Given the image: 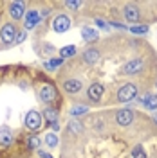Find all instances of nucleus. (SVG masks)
<instances>
[{
	"mask_svg": "<svg viewBox=\"0 0 157 158\" xmlns=\"http://www.w3.org/2000/svg\"><path fill=\"white\" fill-rule=\"evenodd\" d=\"M70 131H72V129H74V131H79V129H81V124H78V122H70Z\"/></svg>",
	"mask_w": 157,
	"mask_h": 158,
	"instance_id": "nucleus-26",
	"label": "nucleus"
},
{
	"mask_svg": "<svg viewBox=\"0 0 157 158\" xmlns=\"http://www.w3.org/2000/svg\"><path fill=\"white\" fill-rule=\"evenodd\" d=\"M130 32H134V34H146L148 32V27L146 25H134V27H128Z\"/></svg>",
	"mask_w": 157,
	"mask_h": 158,
	"instance_id": "nucleus-21",
	"label": "nucleus"
},
{
	"mask_svg": "<svg viewBox=\"0 0 157 158\" xmlns=\"http://www.w3.org/2000/svg\"><path fill=\"white\" fill-rule=\"evenodd\" d=\"M134 120V111L132 110H121L118 111V124L119 126H128Z\"/></svg>",
	"mask_w": 157,
	"mask_h": 158,
	"instance_id": "nucleus-7",
	"label": "nucleus"
},
{
	"mask_svg": "<svg viewBox=\"0 0 157 158\" xmlns=\"http://www.w3.org/2000/svg\"><path fill=\"white\" fill-rule=\"evenodd\" d=\"M61 61H63V59H61V58H54V59H49V61L45 63V69H47V70H54V69H56V67H60V65H61Z\"/></svg>",
	"mask_w": 157,
	"mask_h": 158,
	"instance_id": "nucleus-19",
	"label": "nucleus"
},
{
	"mask_svg": "<svg viewBox=\"0 0 157 158\" xmlns=\"http://www.w3.org/2000/svg\"><path fill=\"white\" fill-rule=\"evenodd\" d=\"M40 156H42V158H52L51 155H47V153H40Z\"/></svg>",
	"mask_w": 157,
	"mask_h": 158,
	"instance_id": "nucleus-29",
	"label": "nucleus"
},
{
	"mask_svg": "<svg viewBox=\"0 0 157 158\" xmlns=\"http://www.w3.org/2000/svg\"><path fill=\"white\" fill-rule=\"evenodd\" d=\"M38 144H40V138L38 137L27 138V146H29V148H38Z\"/></svg>",
	"mask_w": 157,
	"mask_h": 158,
	"instance_id": "nucleus-24",
	"label": "nucleus"
},
{
	"mask_svg": "<svg viewBox=\"0 0 157 158\" xmlns=\"http://www.w3.org/2000/svg\"><path fill=\"white\" fill-rule=\"evenodd\" d=\"M70 113H72L74 117H79V115L87 113V108H85V106H74V108L70 110Z\"/></svg>",
	"mask_w": 157,
	"mask_h": 158,
	"instance_id": "nucleus-23",
	"label": "nucleus"
},
{
	"mask_svg": "<svg viewBox=\"0 0 157 158\" xmlns=\"http://www.w3.org/2000/svg\"><path fill=\"white\" fill-rule=\"evenodd\" d=\"M40 126H42V117H40V113L34 111V110H31L29 113L25 115V128L29 129V131H38Z\"/></svg>",
	"mask_w": 157,
	"mask_h": 158,
	"instance_id": "nucleus-2",
	"label": "nucleus"
},
{
	"mask_svg": "<svg viewBox=\"0 0 157 158\" xmlns=\"http://www.w3.org/2000/svg\"><path fill=\"white\" fill-rule=\"evenodd\" d=\"M143 67H145V63L141 59H132L123 67V74H137V72L143 70Z\"/></svg>",
	"mask_w": 157,
	"mask_h": 158,
	"instance_id": "nucleus-5",
	"label": "nucleus"
},
{
	"mask_svg": "<svg viewBox=\"0 0 157 158\" xmlns=\"http://www.w3.org/2000/svg\"><path fill=\"white\" fill-rule=\"evenodd\" d=\"M139 16H141V15H139V9L136 7V6H132V4H130V6L125 7V18H127L128 22H132V23H134V22H137V20H139Z\"/></svg>",
	"mask_w": 157,
	"mask_h": 158,
	"instance_id": "nucleus-12",
	"label": "nucleus"
},
{
	"mask_svg": "<svg viewBox=\"0 0 157 158\" xmlns=\"http://www.w3.org/2000/svg\"><path fill=\"white\" fill-rule=\"evenodd\" d=\"M43 113H45V118H47V122H49L51 128L58 129V111L52 110V108H49V110H45Z\"/></svg>",
	"mask_w": 157,
	"mask_h": 158,
	"instance_id": "nucleus-11",
	"label": "nucleus"
},
{
	"mask_svg": "<svg viewBox=\"0 0 157 158\" xmlns=\"http://www.w3.org/2000/svg\"><path fill=\"white\" fill-rule=\"evenodd\" d=\"M45 142H47L49 148H56V144H58V137H56L54 133H49V135L45 137Z\"/></svg>",
	"mask_w": 157,
	"mask_h": 158,
	"instance_id": "nucleus-22",
	"label": "nucleus"
},
{
	"mask_svg": "<svg viewBox=\"0 0 157 158\" xmlns=\"http://www.w3.org/2000/svg\"><path fill=\"white\" fill-rule=\"evenodd\" d=\"M38 22H40V13L38 11H29V13L25 15V27H27V29H33Z\"/></svg>",
	"mask_w": 157,
	"mask_h": 158,
	"instance_id": "nucleus-14",
	"label": "nucleus"
},
{
	"mask_svg": "<svg viewBox=\"0 0 157 158\" xmlns=\"http://www.w3.org/2000/svg\"><path fill=\"white\" fill-rule=\"evenodd\" d=\"M83 59H85L87 63H96V61L99 59V52L96 49H88V50H85Z\"/></svg>",
	"mask_w": 157,
	"mask_h": 158,
	"instance_id": "nucleus-16",
	"label": "nucleus"
},
{
	"mask_svg": "<svg viewBox=\"0 0 157 158\" xmlns=\"http://www.w3.org/2000/svg\"><path fill=\"white\" fill-rule=\"evenodd\" d=\"M40 99L43 101V102H54L56 101V88L52 86V85H43L42 88H40Z\"/></svg>",
	"mask_w": 157,
	"mask_h": 158,
	"instance_id": "nucleus-3",
	"label": "nucleus"
},
{
	"mask_svg": "<svg viewBox=\"0 0 157 158\" xmlns=\"http://www.w3.org/2000/svg\"><path fill=\"white\" fill-rule=\"evenodd\" d=\"M88 97L92 99V101H99V99L103 97V85H99V83L90 85V88H88Z\"/></svg>",
	"mask_w": 157,
	"mask_h": 158,
	"instance_id": "nucleus-10",
	"label": "nucleus"
},
{
	"mask_svg": "<svg viewBox=\"0 0 157 158\" xmlns=\"http://www.w3.org/2000/svg\"><path fill=\"white\" fill-rule=\"evenodd\" d=\"M0 38L4 43H13L15 38H16V29H15V25H11V23H6L2 31H0Z\"/></svg>",
	"mask_w": 157,
	"mask_h": 158,
	"instance_id": "nucleus-4",
	"label": "nucleus"
},
{
	"mask_svg": "<svg viewBox=\"0 0 157 158\" xmlns=\"http://www.w3.org/2000/svg\"><path fill=\"white\" fill-rule=\"evenodd\" d=\"M11 142H13V133H11V129L2 128L0 129V146L7 148V146H11Z\"/></svg>",
	"mask_w": 157,
	"mask_h": 158,
	"instance_id": "nucleus-13",
	"label": "nucleus"
},
{
	"mask_svg": "<svg viewBox=\"0 0 157 158\" xmlns=\"http://www.w3.org/2000/svg\"><path fill=\"white\" fill-rule=\"evenodd\" d=\"M141 102H143L148 110H155L157 108V95H150V94H146V95H143Z\"/></svg>",
	"mask_w": 157,
	"mask_h": 158,
	"instance_id": "nucleus-15",
	"label": "nucleus"
},
{
	"mask_svg": "<svg viewBox=\"0 0 157 158\" xmlns=\"http://www.w3.org/2000/svg\"><path fill=\"white\" fill-rule=\"evenodd\" d=\"M63 90L69 92V94H76V92L81 90V81H78V79H67L63 83Z\"/></svg>",
	"mask_w": 157,
	"mask_h": 158,
	"instance_id": "nucleus-9",
	"label": "nucleus"
},
{
	"mask_svg": "<svg viewBox=\"0 0 157 158\" xmlns=\"http://www.w3.org/2000/svg\"><path fill=\"white\" fill-rule=\"evenodd\" d=\"M74 54H76V47H74V45H67V47H63V49L60 50L61 59L63 58H70V56H74Z\"/></svg>",
	"mask_w": 157,
	"mask_h": 158,
	"instance_id": "nucleus-18",
	"label": "nucleus"
},
{
	"mask_svg": "<svg viewBox=\"0 0 157 158\" xmlns=\"http://www.w3.org/2000/svg\"><path fill=\"white\" fill-rule=\"evenodd\" d=\"M24 38H25V34H24V32H22V34H18V36H16V43L24 41Z\"/></svg>",
	"mask_w": 157,
	"mask_h": 158,
	"instance_id": "nucleus-27",
	"label": "nucleus"
},
{
	"mask_svg": "<svg viewBox=\"0 0 157 158\" xmlns=\"http://www.w3.org/2000/svg\"><path fill=\"white\" fill-rule=\"evenodd\" d=\"M70 27V20L67 16H58V18L52 22V29L56 32H65Z\"/></svg>",
	"mask_w": 157,
	"mask_h": 158,
	"instance_id": "nucleus-6",
	"label": "nucleus"
},
{
	"mask_svg": "<svg viewBox=\"0 0 157 158\" xmlns=\"http://www.w3.org/2000/svg\"><path fill=\"white\" fill-rule=\"evenodd\" d=\"M132 156L134 158H146V151L143 149V146H136L132 151Z\"/></svg>",
	"mask_w": 157,
	"mask_h": 158,
	"instance_id": "nucleus-20",
	"label": "nucleus"
},
{
	"mask_svg": "<svg viewBox=\"0 0 157 158\" xmlns=\"http://www.w3.org/2000/svg\"><path fill=\"white\" fill-rule=\"evenodd\" d=\"M96 23H98L99 27H107V22H103V20H96Z\"/></svg>",
	"mask_w": 157,
	"mask_h": 158,
	"instance_id": "nucleus-28",
	"label": "nucleus"
},
{
	"mask_svg": "<svg viewBox=\"0 0 157 158\" xmlns=\"http://www.w3.org/2000/svg\"><path fill=\"white\" fill-rule=\"evenodd\" d=\"M81 36H83V40L85 41H96L98 40V32L94 29H88V27H85V29L81 31Z\"/></svg>",
	"mask_w": 157,
	"mask_h": 158,
	"instance_id": "nucleus-17",
	"label": "nucleus"
},
{
	"mask_svg": "<svg viewBox=\"0 0 157 158\" xmlns=\"http://www.w3.org/2000/svg\"><path fill=\"white\" fill-rule=\"evenodd\" d=\"M136 95H137V86H136V85H132V83L123 85L121 90L118 92V99L121 101V102H128V101L136 99Z\"/></svg>",
	"mask_w": 157,
	"mask_h": 158,
	"instance_id": "nucleus-1",
	"label": "nucleus"
},
{
	"mask_svg": "<svg viewBox=\"0 0 157 158\" xmlns=\"http://www.w3.org/2000/svg\"><path fill=\"white\" fill-rule=\"evenodd\" d=\"M24 13H25V11H24V4H22V2H13V4L9 6V15L15 20L22 18V16H24Z\"/></svg>",
	"mask_w": 157,
	"mask_h": 158,
	"instance_id": "nucleus-8",
	"label": "nucleus"
},
{
	"mask_svg": "<svg viewBox=\"0 0 157 158\" xmlns=\"http://www.w3.org/2000/svg\"><path fill=\"white\" fill-rule=\"evenodd\" d=\"M65 6H67L69 9H78L79 6H81V2H65Z\"/></svg>",
	"mask_w": 157,
	"mask_h": 158,
	"instance_id": "nucleus-25",
	"label": "nucleus"
}]
</instances>
